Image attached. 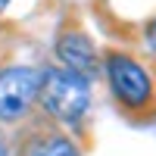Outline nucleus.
<instances>
[{"label":"nucleus","mask_w":156,"mask_h":156,"mask_svg":"<svg viewBox=\"0 0 156 156\" xmlns=\"http://www.w3.org/2000/svg\"><path fill=\"white\" fill-rule=\"evenodd\" d=\"M41 97L44 109L50 115H56L59 122H78L90 106V90L87 78L75 75L72 69H50L41 75Z\"/></svg>","instance_id":"1"},{"label":"nucleus","mask_w":156,"mask_h":156,"mask_svg":"<svg viewBox=\"0 0 156 156\" xmlns=\"http://www.w3.org/2000/svg\"><path fill=\"white\" fill-rule=\"evenodd\" d=\"M41 90V75L31 69H6L0 72V119L16 122L34 103Z\"/></svg>","instance_id":"2"},{"label":"nucleus","mask_w":156,"mask_h":156,"mask_svg":"<svg viewBox=\"0 0 156 156\" xmlns=\"http://www.w3.org/2000/svg\"><path fill=\"white\" fill-rule=\"evenodd\" d=\"M109 81L125 106H144L150 100V78L147 72L128 56H109Z\"/></svg>","instance_id":"3"},{"label":"nucleus","mask_w":156,"mask_h":156,"mask_svg":"<svg viewBox=\"0 0 156 156\" xmlns=\"http://www.w3.org/2000/svg\"><path fill=\"white\" fill-rule=\"evenodd\" d=\"M56 53L59 59L66 62V69H72L75 75H81V78H90L97 72V59H94V47H90V41L84 34H62L59 37V44H56Z\"/></svg>","instance_id":"4"},{"label":"nucleus","mask_w":156,"mask_h":156,"mask_svg":"<svg viewBox=\"0 0 156 156\" xmlns=\"http://www.w3.org/2000/svg\"><path fill=\"white\" fill-rule=\"evenodd\" d=\"M22 156H78L72 140L59 131H41L22 147Z\"/></svg>","instance_id":"5"},{"label":"nucleus","mask_w":156,"mask_h":156,"mask_svg":"<svg viewBox=\"0 0 156 156\" xmlns=\"http://www.w3.org/2000/svg\"><path fill=\"white\" fill-rule=\"evenodd\" d=\"M147 41H150V47L156 50V22H153L150 28H147Z\"/></svg>","instance_id":"6"},{"label":"nucleus","mask_w":156,"mask_h":156,"mask_svg":"<svg viewBox=\"0 0 156 156\" xmlns=\"http://www.w3.org/2000/svg\"><path fill=\"white\" fill-rule=\"evenodd\" d=\"M0 156H6V150H3V140H0Z\"/></svg>","instance_id":"7"},{"label":"nucleus","mask_w":156,"mask_h":156,"mask_svg":"<svg viewBox=\"0 0 156 156\" xmlns=\"http://www.w3.org/2000/svg\"><path fill=\"white\" fill-rule=\"evenodd\" d=\"M3 3H6V0H0V6H3Z\"/></svg>","instance_id":"8"}]
</instances>
